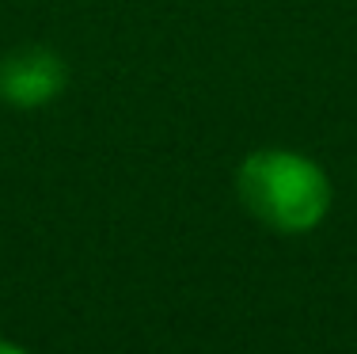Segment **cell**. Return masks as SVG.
Wrapping results in <instances>:
<instances>
[{
    "instance_id": "2",
    "label": "cell",
    "mask_w": 357,
    "mask_h": 354,
    "mask_svg": "<svg viewBox=\"0 0 357 354\" xmlns=\"http://www.w3.org/2000/svg\"><path fill=\"white\" fill-rule=\"evenodd\" d=\"M65 88V61L50 50H15L0 65V96L12 107H42Z\"/></svg>"
},
{
    "instance_id": "1",
    "label": "cell",
    "mask_w": 357,
    "mask_h": 354,
    "mask_svg": "<svg viewBox=\"0 0 357 354\" xmlns=\"http://www.w3.org/2000/svg\"><path fill=\"white\" fill-rule=\"evenodd\" d=\"M236 187L262 225L282 233L316 229L331 206V183L323 168L285 149L251 153L236 175Z\"/></svg>"
},
{
    "instance_id": "3",
    "label": "cell",
    "mask_w": 357,
    "mask_h": 354,
    "mask_svg": "<svg viewBox=\"0 0 357 354\" xmlns=\"http://www.w3.org/2000/svg\"><path fill=\"white\" fill-rule=\"evenodd\" d=\"M0 354H27V351H20V347H12V343L0 339Z\"/></svg>"
}]
</instances>
